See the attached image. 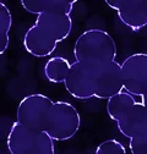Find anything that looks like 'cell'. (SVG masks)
Listing matches in <instances>:
<instances>
[{"label": "cell", "instance_id": "4", "mask_svg": "<svg viewBox=\"0 0 147 154\" xmlns=\"http://www.w3.org/2000/svg\"><path fill=\"white\" fill-rule=\"evenodd\" d=\"M6 144L11 154H55L54 141L45 132L27 128L17 122L10 128Z\"/></svg>", "mask_w": 147, "mask_h": 154}, {"label": "cell", "instance_id": "7", "mask_svg": "<svg viewBox=\"0 0 147 154\" xmlns=\"http://www.w3.org/2000/svg\"><path fill=\"white\" fill-rule=\"evenodd\" d=\"M64 86L70 95L76 99H89L95 97L96 75L95 67L75 61L71 64Z\"/></svg>", "mask_w": 147, "mask_h": 154}, {"label": "cell", "instance_id": "15", "mask_svg": "<svg viewBox=\"0 0 147 154\" xmlns=\"http://www.w3.org/2000/svg\"><path fill=\"white\" fill-rule=\"evenodd\" d=\"M95 154H126V149L117 140H105L98 144Z\"/></svg>", "mask_w": 147, "mask_h": 154}, {"label": "cell", "instance_id": "10", "mask_svg": "<svg viewBox=\"0 0 147 154\" xmlns=\"http://www.w3.org/2000/svg\"><path fill=\"white\" fill-rule=\"evenodd\" d=\"M118 130L129 140L147 130V110L141 100L136 102L117 121Z\"/></svg>", "mask_w": 147, "mask_h": 154}, {"label": "cell", "instance_id": "9", "mask_svg": "<svg viewBox=\"0 0 147 154\" xmlns=\"http://www.w3.org/2000/svg\"><path fill=\"white\" fill-rule=\"evenodd\" d=\"M105 4L118 12L127 28L139 31L147 26V0H105Z\"/></svg>", "mask_w": 147, "mask_h": 154}, {"label": "cell", "instance_id": "1", "mask_svg": "<svg viewBox=\"0 0 147 154\" xmlns=\"http://www.w3.org/2000/svg\"><path fill=\"white\" fill-rule=\"evenodd\" d=\"M72 20L70 15L44 12L37 15L36 23L23 37V47L34 57H45L54 53L59 42L70 35Z\"/></svg>", "mask_w": 147, "mask_h": 154}, {"label": "cell", "instance_id": "18", "mask_svg": "<svg viewBox=\"0 0 147 154\" xmlns=\"http://www.w3.org/2000/svg\"><path fill=\"white\" fill-rule=\"evenodd\" d=\"M0 137H2V134H0Z\"/></svg>", "mask_w": 147, "mask_h": 154}, {"label": "cell", "instance_id": "3", "mask_svg": "<svg viewBox=\"0 0 147 154\" xmlns=\"http://www.w3.org/2000/svg\"><path fill=\"white\" fill-rule=\"evenodd\" d=\"M81 126V116L77 109L67 102H53L42 131L55 141H67L72 138Z\"/></svg>", "mask_w": 147, "mask_h": 154}, {"label": "cell", "instance_id": "11", "mask_svg": "<svg viewBox=\"0 0 147 154\" xmlns=\"http://www.w3.org/2000/svg\"><path fill=\"white\" fill-rule=\"evenodd\" d=\"M75 4V0H22L21 2L22 8L27 12L34 15L44 12L70 15Z\"/></svg>", "mask_w": 147, "mask_h": 154}, {"label": "cell", "instance_id": "6", "mask_svg": "<svg viewBox=\"0 0 147 154\" xmlns=\"http://www.w3.org/2000/svg\"><path fill=\"white\" fill-rule=\"evenodd\" d=\"M123 87L134 97H142L147 92V54L135 53L120 64Z\"/></svg>", "mask_w": 147, "mask_h": 154}, {"label": "cell", "instance_id": "16", "mask_svg": "<svg viewBox=\"0 0 147 154\" xmlns=\"http://www.w3.org/2000/svg\"><path fill=\"white\" fill-rule=\"evenodd\" d=\"M129 147L131 154H147V130L130 138Z\"/></svg>", "mask_w": 147, "mask_h": 154}, {"label": "cell", "instance_id": "13", "mask_svg": "<svg viewBox=\"0 0 147 154\" xmlns=\"http://www.w3.org/2000/svg\"><path fill=\"white\" fill-rule=\"evenodd\" d=\"M71 64L63 56H53L44 65V76L52 83H64Z\"/></svg>", "mask_w": 147, "mask_h": 154}, {"label": "cell", "instance_id": "14", "mask_svg": "<svg viewBox=\"0 0 147 154\" xmlns=\"http://www.w3.org/2000/svg\"><path fill=\"white\" fill-rule=\"evenodd\" d=\"M12 26V16L9 8L0 2V55H3L10 43V29Z\"/></svg>", "mask_w": 147, "mask_h": 154}, {"label": "cell", "instance_id": "5", "mask_svg": "<svg viewBox=\"0 0 147 154\" xmlns=\"http://www.w3.org/2000/svg\"><path fill=\"white\" fill-rule=\"evenodd\" d=\"M53 100L41 93L28 94L18 103L16 110V122L27 128L42 131L45 116Z\"/></svg>", "mask_w": 147, "mask_h": 154}, {"label": "cell", "instance_id": "2", "mask_svg": "<svg viewBox=\"0 0 147 154\" xmlns=\"http://www.w3.org/2000/svg\"><path fill=\"white\" fill-rule=\"evenodd\" d=\"M117 53V44L113 37L99 28L85 31L74 44V56L76 61L91 67L114 61Z\"/></svg>", "mask_w": 147, "mask_h": 154}, {"label": "cell", "instance_id": "8", "mask_svg": "<svg viewBox=\"0 0 147 154\" xmlns=\"http://www.w3.org/2000/svg\"><path fill=\"white\" fill-rule=\"evenodd\" d=\"M96 91L95 97L99 99H109L119 94L123 87L121 69L118 61H110L104 65L95 67Z\"/></svg>", "mask_w": 147, "mask_h": 154}, {"label": "cell", "instance_id": "17", "mask_svg": "<svg viewBox=\"0 0 147 154\" xmlns=\"http://www.w3.org/2000/svg\"><path fill=\"white\" fill-rule=\"evenodd\" d=\"M141 98H142V99H141V102H142V104L145 105V108H146V110H147V92L142 95Z\"/></svg>", "mask_w": 147, "mask_h": 154}, {"label": "cell", "instance_id": "12", "mask_svg": "<svg viewBox=\"0 0 147 154\" xmlns=\"http://www.w3.org/2000/svg\"><path fill=\"white\" fill-rule=\"evenodd\" d=\"M136 102H139L136 97L125 91H121L119 94L109 98L107 102V112L109 118L117 122Z\"/></svg>", "mask_w": 147, "mask_h": 154}]
</instances>
